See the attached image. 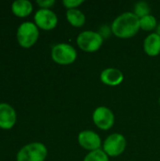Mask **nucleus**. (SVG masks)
I'll list each match as a JSON object with an SVG mask.
<instances>
[{"label":"nucleus","instance_id":"nucleus-1","mask_svg":"<svg viewBox=\"0 0 160 161\" xmlns=\"http://www.w3.org/2000/svg\"><path fill=\"white\" fill-rule=\"evenodd\" d=\"M140 28V18L134 12H124L116 17L111 24V32L120 39L134 37Z\"/></svg>","mask_w":160,"mask_h":161},{"label":"nucleus","instance_id":"nucleus-2","mask_svg":"<svg viewBox=\"0 0 160 161\" xmlns=\"http://www.w3.org/2000/svg\"><path fill=\"white\" fill-rule=\"evenodd\" d=\"M47 156V148L41 142H30L23 146L17 153V161H44Z\"/></svg>","mask_w":160,"mask_h":161},{"label":"nucleus","instance_id":"nucleus-3","mask_svg":"<svg viewBox=\"0 0 160 161\" xmlns=\"http://www.w3.org/2000/svg\"><path fill=\"white\" fill-rule=\"evenodd\" d=\"M104 42V38L99 32L86 30L81 32L76 38V43L78 47L87 53H94L98 51Z\"/></svg>","mask_w":160,"mask_h":161},{"label":"nucleus","instance_id":"nucleus-4","mask_svg":"<svg viewBox=\"0 0 160 161\" xmlns=\"http://www.w3.org/2000/svg\"><path fill=\"white\" fill-rule=\"evenodd\" d=\"M51 57L53 60L60 65H69L76 60L77 53L74 46L69 43L60 42L52 47Z\"/></svg>","mask_w":160,"mask_h":161},{"label":"nucleus","instance_id":"nucleus-5","mask_svg":"<svg viewBox=\"0 0 160 161\" xmlns=\"http://www.w3.org/2000/svg\"><path fill=\"white\" fill-rule=\"evenodd\" d=\"M39 38V28L35 23L26 21L22 23L17 29V40L20 45L31 47Z\"/></svg>","mask_w":160,"mask_h":161},{"label":"nucleus","instance_id":"nucleus-6","mask_svg":"<svg viewBox=\"0 0 160 161\" xmlns=\"http://www.w3.org/2000/svg\"><path fill=\"white\" fill-rule=\"evenodd\" d=\"M126 148V140L124 135L114 133L109 135L103 144V151L108 157H118L122 155Z\"/></svg>","mask_w":160,"mask_h":161},{"label":"nucleus","instance_id":"nucleus-7","mask_svg":"<svg viewBox=\"0 0 160 161\" xmlns=\"http://www.w3.org/2000/svg\"><path fill=\"white\" fill-rule=\"evenodd\" d=\"M94 125L101 130L110 129L115 123V116L111 109L107 107H98L92 113Z\"/></svg>","mask_w":160,"mask_h":161},{"label":"nucleus","instance_id":"nucleus-8","mask_svg":"<svg viewBox=\"0 0 160 161\" xmlns=\"http://www.w3.org/2000/svg\"><path fill=\"white\" fill-rule=\"evenodd\" d=\"M34 20L37 26L44 30H51L58 25V16L50 8L38 9L34 15Z\"/></svg>","mask_w":160,"mask_h":161},{"label":"nucleus","instance_id":"nucleus-9","mask_svg":"<svg viewBox=\"0 0 160 161\" xmlns=\"http://www.w3.org/2000/svg\"><path fill=\"white\" fill-rule=\"evenodd\" d=\"M77 140L79 145L90 152L100 149L102 143L99 135L91 130H84L80 132Z\"/></svg>","mask_w":160,"mask_h":161},{"label":"nucleus","instance_id":"nucleus-10","mask_svg":"<svg viewBox=\"0 0 160 161\" xmlns=\"http://www.w3.org/2000/svg\"><path fill=\"white\" fill-rule=\"evenodd\" d=\"M16 121L15 109L8 103H0V127L8 129Z\"/></svg>","mask_w":160,"mask_h":161},{"label":"nucleus","instance_id":"nucleus-11","mask_svg":"<svg viewBox=\"0 0 160 161\" xmlns=\"http://www.w3.org/2000/svg\"><path fill=\"white\" fill-rule=\"evenodd\" d=\"M101 81L110 87H115L120 85L124 81V74L121 70L117 68H107L102 71L100 75Z\"/></svg>","mask_w":160,"mask_h":161},{"label":"nucleus","instance_id":"nucleus-12","mask_svg":"<svg viewBox=\"0 0 160 161\" xmlns=\"http://www.w3.org/2000/svg\"><path fill=\"white\" fill-rule=\"evenodd\" d=\"M143 49L150 57H157L160 54V36L158 34L152 33L148 35L143 42Z\"/></svg>","mask_w":160,"mask_h":161},{"label":"nucleus","instance_id":"nucleus-13","mask_svg":"<svg viewBox=\"0 0 160 161\" xmlns=\"http://www.w3.org/2000/svg\"><path fill=\"white\" fill-rule=\"evenodd\" d=\"M11 9L19 17H25L31 13L33 6L29 0H15L11 5Z\"/></svg>","mask_w":160,"mask_h":161},{"label":"nucleus","instance_id":"nucleus-14","mask_svg":"<svg viewBox=\"0 0 160 161\" xmlns=\"http://www.w3.org/2000/svg\"><path fill=\"white\" fill-rule=\"evenodd\" d=\"M66 18L70 25H72L74 27H81L84 25L86 22V17L84 13L77 8L68 9L66 12Z\"/></svg>","mask_w":160,"mask_h":161},{"label":"nucleus","instance_id":"nucleus-15","mask_svg":"<svg viewBox=\"0 0 160 161\" xmlns=\"http://www.w3.org/2000/svg\"><path fill=\"white\" fill-rule=\"evenodd\" d=\"M157 25H157V18L151 14L140 19V26L141 29L145 31H152L154 29H157Z\"/></svg>","mask_w":160,"mask_h":161},{"label":"nucleus","instance_id":"nucleus-16","mask_svg":"<svg viewBox=\"0 0 160 161\" xmlns=\"http://www.w3.org/2000/svg\"><path fill=\"white\" fill-rule=\"evenodd\" d=\"M150 6L146 1H140L134 7V14L137 15L140 19L144 16L150 15Z\"/></svg>","mask_w":160,"mask_h":161},{"label":"nucleus","instance_id":"nucleus-17","mask_svg":"<svg viewBox=\"0 0 160 161\" xmlns=\"http://www.w3.org/2000/svg\"><path fill=\"white\" fill-rule=\"evenodd\" d=\"M83 161H109L108 156L101 149L90 152Z\"/></svg>","mask_w":160,"mask_h":161},{"label":"nucleus","instance_id":"nucleus-18","mask_svg":"<svg viewBox=\"0 0 160 161\" xmlns=\"http://www.w3.org/2000/svg\"><path fill=\"white\" fill-rule=\"evenodd\" d=\"M63 5L65 6V8H67L68 9H74L78 8L80 5H82L84 3L83 0H63Z\"/></svg>","mask_w":160,"mask_h":161},{"label":"nucleus","instance_id":"nucleus-19","mask_svg":"<svg viewBox=\"0 0 160 161\" xmlns=\"http://www.w3.org/2000/svg\"><path fill=\"white\" fill-rule=\"evenodd\" d=\"M55 3V0H37V4L41 7V8H49Z\"/></svg>","mask_w":160,"mask_h":161},{"label":"nucleus","instance_id":"nucleus-20","mask_svg":"<svg viewBox=\"0 0 160 161\" xmlns=\"http://www.w3.org/2000/svg\"><path fill=\"white\" fill-rule=\"evenodd\" d=\"M157 34H158L160 36V24L157 25V32H156Z\"/></svg>","mask_w":160,"mask_h":161},{"label":"nucleus","instance_id":"nucleus-21","mask_svg":"<svg viewBox=\"0 0 160 161\" xmlns=\"http://www.w3.org/2000/svg\"><path fill=\"white\" fill-rule=\"evenodd\" d=\"M159 105H160V98H159Z\"/></svg>","mask_w":160,"mask_h":161}]
</instances>
